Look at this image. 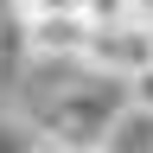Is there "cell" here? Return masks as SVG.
<instances>
[{"label":"cell","mask_w":153,"mask_h":153,"mask_svg":"<svg viewBox=\"0 0 153 153\" xmlns=\"http://www.w3.org/2000/svg\"><path fill=\"white\" fill-rule=\"evenodd\" d=\"M153 51H147V32L140 26H89V45H83V70L89 76H128L147 70Z\"/></svg>","instance_id":"obj_1"},{"label":"cell","mask_w":153,"mask_h":153,"mask_svg":"<svg viewBox=\"0 0 153 153\" xmlns=\"http://www.w3.org/2000/svg\"><path fill=\"white\" fill-rule=\"evenodd\" d=\"M26 45H32V64H83L89 19L83 13H38V19H26Z\"/></svg>","instance_id":"obj_2"},{"label":"cell","mask_w":153,"mask_h":153,"mask_svg":"<svg viewBox=\"0 0 153 153\" xmlns=\"http://www.w3.org/2000/svg\"><path fill=\"white\" fill-rule=\"evenodd\" d=\"M32 70V45H26V19L13 0H0V83H19Z\"/></svg>","instance_id":"obj_3"},{"label":"cell","mask_w":153,"mask_h":153,"mask_svg":"<svg viewBox=\"0 0 153 153\" xmlns=\"http://www.w3.org/2000/svg\"><path fill=\"white\" fill-rule=\"evenodd\" d=\"M96 153H153V115L121 102V115L108 121V134H102V147H96Z\"/></svg>","instance_id":"obj_4"},{"label":"cell","mask_w":153,"mask_h":153,"mask_svg":"<svg viewBox=\"0 0 153 153\" xmlns=\"http://www.w3.org/2000/svg\"><path fill=\"white\" fill-rule=\"evenodd\" d=\"M89 26H153V0H83Z\"/></svg>","instance_id":"obj_5"},{"label":"cell","mask_w":153,"mask_h":153,"mask_svg":"<svg viewBox=\"0 0 153 153\" xmlns=\"http://www.w3.org/2000/svg\"><path fill=\"white\" fill-rule=\"evenodd\" d=\"M121 96H128V108H147V115H153V64L134 70L128 83H121Z\"/></svg>","instance_id":"obj_6"},{"label":"cell","mask_w":153,"mask_h":153,"mask_svg":"<svg viewBox=\"0 0 153 153\" xmlns=\"http://www.w3.org/2000/svg\"><path fill=\"white\" fill-rule=\"evenodd\" d=\"M26 19H38V13H83V0H13Z\"/></svg>","instance_id":"obj_7"},{"label":"cell","mask_w":153,"mask_h":153,"mask_svg":"<svg viewBox=\"0 0 153 153\" xmlns=\"http://www.w3.org/2000/svg\"><path fill=\"white\" fill-rule=\"evenodd\" d=\"M147 51H153V26H147Z\"/></svg>","instance_id":"obj_8"},{"label":"cell","mask_w":153,"mask_h":153,"mask_svg":"<svg viewBox=\"0 0 153 153\" xmlns=\"http://www.w3.org/2000/svg\"><path fill=\"white\" fill-rule=\"evenodd\" d=\"M38 153H45V147H38Z\"/></svg>","instance_id":"obj_9"}]
</instances>
